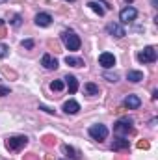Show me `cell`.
I'll list each match as a JSON object with an SVG mask.
<instances>
[{
	"label": "cell",
	"instance_id": "5bb4252c",
	"mask_svg": "<svg viewBox=\"0 0 158 160\" xmlns=\"http://www.w3.org/2000/svg\"><path fill=\"white\" fill-rule=\"evenodd\" d=\"M52 22V17L48 13H37L36 15V24L37 26H48Z\"/></svg>",
	"mask_w": 158,
	"mask_h": 160
},
{
	"label": "cell",
	"instance_id": "9c48e42d",
	"mask_svg": "<svg viewBox=\"0 0 158 160\" xmlns=\"http://www.w3.org/2000/svg\"><path fill=\"white\" fill-rule=\"evenodd\" d=\"M106 32H108L110 36H116V38H125V36H126L125 28H123L121 24H116V22H110V24L106 26Z\"/></svg>",
	"mask_w": 158,
	"mask_h": 160
},
{
	"label": "cell",
	"instance_id": "9a60e30c",
	"mask_svg": "<svg viewBox=\"0 0 158 160\" xmlns=\"http://www.w3.org/2000/svg\"><path fill=\"white\" fill-rule=\"evenodd\" d=\"M63 110H65V114H71V116H73V114H77V112L80 110V104L77 102V101L71 99V101H67V102L63 104Z\"/></svg>",
	"mask_w": 158,
	"mask_h": 160
},
{
	"label": "cell",
	"instance_id": "4dcf8cb0",
	"mask_svg": "<svg viewBox=\"0 0 158 160\" xmlns=\"http://www.w3.org/2000/svg\"><path fill=\"white\" fill-rule=\"evenodd\" d=\"M39 108H41V110H45L47 114H54V110H52V108H48V106H45V104H41Z\"/></svg>",
	"mask_w": 158,
	"mask_h": 160
},
{
	"label": "cell",
	"instance_id": "d6986e66",
	"mask_svg": "<svg viewBox=\"0 0 158 160\" xmlns=\"http://www.w3.org/2000/svg\"><path fill=\"white\" fill-rule=\"evenodd\" d=\"M63 153H65L67 157H71L73 160H82V158L78 157V153H77V151H75L71 145H63Z\"/></svg>",
	"mask_w": 158,
	"mask_h": 160
},
{
	"label": "cell",
	"instance_id": "8d00e7d4",
	"mask_svg": "<svg viewBox=\"0 0 158 160\" xmlns=\"http://www.w3.org/2000/svg\"><path fill=\"white\" fill-rule=\"evenodd\" d=\"M117 160H125V158H117Z\"/></svg>",
	"mask_w": 158,
	"mask_h": 160
},
{
	"label": "cell",
	"instance_id": "484cf974",
	"mask_svg": "<svg viewBox=\"0 0 158 160\" xmlns=\"http://www.w3.org/2000/svg\"><path fill=\"white\" fill-rule=\"evenodd\" d=\"M7 50H9V48L0 43V58H6V56H7Z\"/></svg>",
	"mask_w": 158,
	"mask_h": 160
},
{
	"label": "cell",
	"instance_id": "d6a6232c",
	"mask_svg": "<svg viewBox=\"0 0 158 160\" xmlns=\"http://www.w3.org/2000/svg\"><path fill=\"white\" fill-rule=\"evenodd\" d=\"M45 160H54V157H52V155H47V157H45Z\"/></svg>",
	"mask_w": 158,
	"mask_h": 160
},
{
	"label": "cell",
	"instance_id": "836d02e7",
	"mask_svg": "<svg viewBox=\"0 0 158 160\" xmlns=\"http://www.w3.org/2000/svg\"><path fill=\"white\" fill-rule=\"evenodd\" d=\"M0 26H4V21H2V19H0Z\"/></svg>",
	"mask_w": 158,
	"mask_h": 160
},
{
	"label": "cell",
	"instance_id": "f1b7e54d",
	"mask_svg": "<svg viewBox=\"0 0 158 160\" xmlns=\"http://www.w3.org/2000/svg\"><path fill=\"white\" fill-rule=\"evenodd\" d=\"M13 26H19L21 24V15H13V21H11Z\"/></svg>",
	"mask_w": 158,
	"mask_h": 160
},
{
	"label": "cell",
	"instance_id": "7402d4cb",
	"mask_svg": "<svg viewBox=\"0 0 158 160\" xmlns=\"http://www.w3.org/2000/svg\"><path fill=\"white\" fill-rule=\"evenodd\" d=\"M2 73H4L6 77H11V78H17V73H15V71H9L7 67H2Z\"/></svg>",
	"mask_w": 158,
	"mask_h": 160
},
{
	"label": "cell",
	"instance_id": "8992f818",
	"mask_svg": "<svg viewBox=\"0 0 158 160\" xmlns=\"http://www.w3.org/2000/svg\"><path fill=\"white\" fill-rule=\"evenodd\" d=\"M99 63H101L104 69H110V67L116 65V56L110 54V52H102V54L99 56Z\"/></svg>",
	"mask_w": 158,
	"mask_h": 160
},
{
	"label": "cell",
	"instance_id": "4fadbf2b",
	"mask_svg": "<svg viewBox=\"0 0 158 160\" xmlns=\"http://www.w3.org/2000/svg\"><path fill=\"white\" fill-rule=\"evenodd\" d=\"M63 80H65V84H67V89H69V93H77V89H78V80H77V77H73V75H67Z\"/></svg>",
	"mask_w": 158,
	"mask_h": 160
},
{
	"label": "cell",
	"instance_id": "e575fe53",
	"mask_svg": "<svg viewBox=\"0 0 158 160\" xmlns=\"http://www.w3.org/2000/svg\"><path fill=\"white\" fill-rule=\"evenodd\" d=\"M65 2H75V0H65Z\"/></svg>",
	"mask_w": 158,
	"mask_h": 160
},
{
	"label": "cell",
	"instance_id": "d4e9b609",
	"mask_svg": "<svg viewBox=\"0 0 158 160\" xmlns=\"http://www.w3.org/2000/svg\"><path fill=\"white\" fill-rule=\"evenodd\" d=\"M21 45H22V48H34V41L32 39H24Z\"/></svg>",
	"mask_w": 158,
	"mask_h": 160
},
{
	"label": "cell",
	"instance_id": "83f0119b",
	"mask_svg": "<svg viewBox=\"0 0 158 160\" xmlns=\"http://www.w3.org/2000/svg\"><path fill=\"white\" fill-rule=\"evenodd\" d=\"M22 160H39V157H37L36 153H28V155H24Z\"/></svg>",
	"mask_w": 158,
	"mask_h": 160
},
{
	"label": "cell",
	"instance_id": "7c38bea8",
	"mask_svg": "<svg viewBox=\"0 0 158 160\" xmlns=\"http://www.w3.org/2000/svg\"><path fill=\"white\" fill-rule=\"evenodd\" d=\"M99 93H101V89H99L97 84L87 82V84L84 86V95H87V97H95V95H99Z\"/></svg>",
	"mask_w": 158,
	"mask_h": 160
},
{
	"label": "cell",
	"instance_id": "52a82bcc",
	"mask_svg": "<svg viewBox=\"0 0 158 160\" xmlns=\"http://www.w3.org/2000/svg\"><path fill=\"white\" fill-rule=\"evenodd\" d=\"M128 149H130V142H128L126 138H121V136H119L117 140H114V143H112V151H116V153L128 151Z\"/></svg>",
	"mask_w": 158,
	"mask_h": 160
},
{
	"label": "cell",
	"instance_id": "ac0fdd59",
	"mask_svg": "<svg viewBox=\"0 0 158 160\" xmlns=\"http://www.w3.org/2000/svg\"><path fill=\"white\" fill-rule=\"evenodd\" d=\"M41 142H43V145H47V147H54V145H56V136L45 134V136L41 138Z\"/></svg>",
	"mask_w": 158,
	"mask_h": 160
},
{
	"label": "cell",
	"instance_id": "74e56055",
	"mask_svg": "<svg viewBox=\"0 0 158 160\" xmlns=\"http://www.w3.org/2000/svg\"><path fill=\"white\" fill-rule=\"evenodd\" d=\"M126 2H132V0H126Z\"/></svg>",
	"mask_w": 158,
	"mask_h": 160
},
{
	"label": "cell",
	"instance_id": "ba28073f",
	"mask_svg": "<svg viewBox=\"0 0 158 160\" xmlns=\"http://www.w3.org/2000/svg\"><path fill=\"white\" fill-rule=\"evenodd\" d=\"M136 17H138V11H136L134 8H125V9L119 13V19H121V22H132Z\"/></svg>",
	"mask_w": 158,
	"mask_h": 160
},
{
	"label": "cell",
	"instance_id": "3957f363",
	"mask_svg": "<svg viewBox=\"0 0 158 160\" xmlns=\"http://www.w3.org/2000/svg\"><path fill=\"white\" fill-rule=\"evenodd\" d=\"M26 145H28V138L26 136H11V138L6 140V147L9 151H21Z\"/></svg>",
	"mask_w": 158,
	"mask_h": 160
},
{
	"label": "cell",
	"instance_id": "4316f807",
	"mask_svg": "<svg viewBox=\"0 0 158 160\" xmlns=\"http://www.w3.org/2000/svg\"><path fill=\"white\" fill-rule=\"evenodd\" d=\"M48 48H52L54 52H60V47H58L56 41H48Z\"/></svg>",
	"mask_w": 158,
	"mask_h": 160
},
{
	"label": "cell",
	"instance_id": "30bf717a",
	"mask_svg": "<svg viewBox=\"0 0 158 160\" xmlns=\"http://www.w3.org/2000/svg\"><path fill=\"white\" fill-rule=\"evenodd\" d=\"M41 65H43L45 69H48V71H54V69H58V60L52 58L50 54H45V56L41 58Z\"/></svg>",
	"mask_w": 158,
	"mask_h": 160
},
{
	"label": "cell",
	"instance_id": "277c9868",
	"mask_svg": "<svg viewBox=\"0 0 158 160\" xmlns=\"http://www.w3.org/2000/svg\"><path fill=\"white\" fill-rule=\"evenodd\" d=\"M138 62H141V63H153V62H156V50H155V47H145L143 50H140L138 52Z\"/></svg>",
	"mask_w": 158,
	"mask_h": 160
},
{
	"label": "cell",
	"instance_id": "f546056e",
	"mask_svg": "<svg viewBox=\"0 0 158 160\" xmlns=\"http://www.w3.org/2000/svg\"><path fill=\"white\" fill-rule=\"evenodd\" d=\"M7 93H9V88H6V86H0V95H2V97H6Z\"/></svg>",
	"mask_w": 158,
	"mask_h": 160
},
{
	"label": "cell",
	"instance_id": "d590c367",
	"mask_svg": "<svg viewBox=\"0 0 158 160\" xmlns=\"http://www.w3.org/2000/svg\"><path fill=\"white\" fill-rule=\"evenodd\" d=\"M2 2H6V0H0V4H2Z\"/></svg>",
	"mask_w": 158,
	"mask_h": 160
},
{
	"label": "cell",
	"instance_id": "2e32d148",
	"mask_svg": "<svg viewBox=\"0 0 158 160\" xmlns=\"http://www.w3.org/2000/svg\"><path fill=\"white\" fill-rule=\"evenodd\" d=\"M126 80L138 84V82L143 80V73H141V71H128V73H126Z\"/></svg>",
	"mask_w": 158,
	"mask_h": 160
},
{
	"label": "cell",
	"instance_id": "ffe728a7",
	"mask_svg": "<svg viewBox=\"0 0 158 160\" xmlns=\"http://www.w3.org/2000/svg\"><path fill=\"white\" fill-rule=\"evenodd\" d=\"M87 6H89V8H91V9H93L95 13H99V17H102V15H104V9H102V8H101V6H99L97 2H89Z\"/></svg>",
	"mask_w": 158,
	"mask_h": 160
},
{
	"label": "cell",
	"instance_id": "7a4b0ae2",
	"mask_svg": "<svg viewBox=\"0 0 158 160\" xmlns=\"http://www.w3.org/2000/svg\"><path fill=\"white\" fill-rule=\"evenodd\" d=\"M132 119L130 118H125V119L117 121L116 125H114V132L121 136V138H125V136H128V134H134V128H132Z\"/></svg>",
	"mask_w": 158,
	"mask_h": 160
},
{
	"label": "cell",
	"instance_id": "e0dca14e",
	"mask_svg": "<svg viewBox=\"0 0 158 160\" xmlns=\"http://www.w3.org/2000/svg\"><path fill=\"white\" fill-rule=\"evenodd\" d=\"M65 63L71 65V67H84V60L75 58V56H65Z\"/></svg>",
	"mask_w": 158,
	"mask_h": 160
},
{
	"label": "cell",
	"instance_id": "44dd1931",
	"mask_svg": "<svg viewBox=\"0 0 158 160\" xmlns=\"http://www.w3.org/2000/svg\"><path fill=\"white\" fill-rule=\"evenodd\" d=\"M63 86H65V84H63L62 80H54V82L50 84V89H52V91H62Z\"/></svg>",
	"mask_w": 158,
	"mask_h": 160
},
{
	"label": "cell",
	"instance_id": "5b68a950",
	"mask_svg": "<svg viewBox=\"0 0 158 160\" xmlns=\"http://www.w3.org/2000/svg\"><path fill=\"white\" fill-rule=\"evenodd\" d=\"M89 136L95 138V140H99V142H102V140L108 138V128L104 125H101V123L93 125V127H89Z\"/></svg>",
	"mask_w": 158,
	"mask_h": 160
},
{
	"label": "cell",
	"instance_id": "1f68e13d",
	"mask_svg": "<svg viewBox=\"0 0 158 160\" xmlns=\"http://www.w3.org/2000/svg\"><path fill=\"white\" fill-rule=\"evenodd\" d=\"M2 38H6V28H4V26H0V39H2Z\"/></svg>",
	"mask_w": 158,
	"mask_h": 160
},
{
	"label": "cell",
	"instance_id": "cb8c5ba5",
	"mask_svg": "<svg viewBox=\"0 0 158 160\" xmlns=\"http://www.w3.org/2000/svg\"><path fill=\"white\" fill-rule=\"evenodd\" d=\"M151 145H149V142L147 140H140L138 142V149H149Z\"/></svg>",
	"mask_w": 158,
	"mask_h": 160
},
{
	"label": "cell",
	"instance_id": "6da1fadb",
	"mask_svg": "<svg viewBox=\"0 0 158 160\" xmlns=\"http://www.w3.org/2000/svg\"><path fill=\"white\" fill-rule=\"evenodd\" d=\"M62 41H63V45H65L67 50H78L80 48V38L73 32V30L62 32Z\"/></svg>",
	"mask_w": 158,
	"mask_h": 160
},
{
	"label": "cell",
	"instance_id": "603a6c76",
	"mask_svg": "<svg viewBox=\"0 0 158 160\" xmlns=\"http://www.w3.org/2000/svg\"><path fill=\"white\" fill-rule=\"evenodd\" d=\"M104 78L108 80V82H117V75H116V73H114V75H112V73H104Z\"/></svg>",
	"mask_w": 158,
	"mask_h": 160
},
{
	"label": "cell",
	"instance_id": "8fae6325",
	"mask_svg": "<svg viewBox=\"0 0 158 160\" xmlns=\"http://www.w3.org/2000/svg\"><path fill=\"white\" fill-rule=\"evenodd\" d=\"M125 106H126L128 110H138V108L141 106V101H140L138 95H126V99H125Z\"/></svg>",
	"mask_w": 158,
	"mask_h": 160
}]
</instances>
